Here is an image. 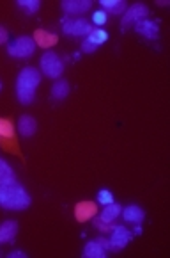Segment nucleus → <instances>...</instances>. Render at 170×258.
<instances>
[{
    "label": "nucleus",
    "mask_w": 170,
    "mask_h": 258,
    "mask_svg": "<svg viewBox=\"0 0 170 258\" xmlns=\"http://www.w3.org/2000/svg\"><path fill=\"white\" fill-rule=\"evenodd\" d=\"M32 198L16 178L0 182V207L6 210H27Z\"/></svg>",
    "instance_id": "obj_1"
},
{
    "label": "nucleus",
    "mask_w": 170,
    "mask_h": 258,
    "mask_svg": "<svg viewBox=\"0 0 170 258\" xmlns=\"http://www.w3.org/2000/svg\"><path fill=\"white\" fill-rule=\"evenodd\" d=\"M41 72L34 66H27L18 73L16 79V96L18 102L23 105H31L36 98V91H38L39 84H41Z\"/></svg>",
    "instance_id": "obj_2"
},
{
    "label": "nucleus",
    "mask_w": 170,
    "mask_h": 258,
    "mask_svg": "<svg viewBox=\"0 0 170 258\" xmlns=\"http://www.w3.org/2000/svg\"><path fill=\"white\" fill-rule=\"evenodd\" d=\"M0 148L9 153L22 155L18 145V137H16L15 123L9 118H0Z\"/></svg>",
    "instance_id": "obj_3"
},
{
    "label": "nucleus",
    "mask_w": 170,
    "mask_h": 258,
    "mask_svg": "<svg viewBox=\"0 0 170 258\" xmlns=\"http://www.w3.org/2000/svg\"><path fill=\"white\" fill-rule=\"evenodd\" d=\"M39 64H41V72L50 79L59 80L64 73V61L55 52L43 53L41 59H39Z\"/></svg>",
    "instance_id": "obj_4"
},
{
    "label": "nucleus",
    "mask_w": 170,
    "mask_h": 258,
    "mask_svg": "<svg viewBox=\"0 0 170 258\" xmlns=\"http://www.w3.org/2000/svg\"><path fill=\"white\" fill-rule=\"evenodd\" d=\"M36 52V43L31 36H20L8 46V53L16 59H25Z\"/></svg>",
    "instance_id": "obj_5"
},
{
    "label": "nucleus",
    "mask_w": 170,
    "mask_h": 258,
    "mask_svg": "<svg viewBox=\"0 0 170 258\" xmlns=\"http://www.w3.org/2000/svg\"><path fill=\"white\" fill-rule=\"evenodd\" d=\"M149 16V8L142 2H135L131 4L124 13H122V18H121V27L122 29H128V27L135 25V23L142 22Z\"/></svg>",
    "instance_id": "obj_6"
},
{
    "label": "nucleus",
    "mask_w": 170,
    "mask_h": 258,
    "mask_svg": "<svg viewBox=\"0 0 170 258\" xmlns=\"http://www.w3.org/2000/svg\"><path fill=\"white\" fill-rule=\"evenodd\" d=\"M94 29L92 23L85 18H73L66 20L64 25H62V31L68 36H75V38H87L91 34V31Z\"/></svg>",
    "instance_id": "obj_7"
},
{
    "label": "nucleus",
    "mask_w": 170,
    "mask_h": 258,
    "mask_svg": "<svg viewBox=\"0 0 170 258\" xmlns=\"http://www.w3.org/2000/svg\"><path fill=\"white\" fill-rule=\"evenodd\" d=\"M99 205L96 202H91V200H83V202H78L73 209V214H75V219L78 223H87L91 221L94 216H98Z\"/></svg>",
    "instance_id": "obj_8"
},
{
    "label": "nucleus",
    "mask_w": 170,
    "mask_h": 258,
    "mask_svg": "<svg viewBox=\"0 0 170 258\" xmlns=\"http://www.w3.org/2000/svg\"><path fill=\"white\" fill-rule=\"evenodd\" d=\"M112 237H110V244H112V251H121L129 244L133 239V232H129L128 228L121 226V224H113Z\"/></svg>",
    "instance_id": "obj_9"
},
{
    "label": "nucleus",
    "mask_w": 170,
    "mask_h": 258,
    "mask_svg": "<svg viewBox=\"0 0 170 258\" xmlns=\"http://www.w3.org/2000/svg\"><path fill=\"white\" fill-rule=\"evenodd\" d=\"M61 8L66 15L80 16V15H85L92 8V2L91 0H62Z\"/></svg>",
    "instance_id": "obj_10"
},
{
    "label": "nucleus",
    "mask_w": 170,
    "mask_h": 258,
    "mask_svg": "<svg viewBox=\"0 0 170 258\" xmlns=\"http://www.w3.org/2000/svg\"><path fill=\"white\" fill-rule=\"evenodd\" d=\"M135 31L138 32L140 36H144L145 39H151V41L159 38V25L154 20L145 18V20H142V22L135 23Z\"/></svg>",
    "instance_id": "obj_11"
},
{
    "label": "nucleus",
    "mask_w": 170,
    "mask_h": 258,
    "mask_svg": "<svg viewBox=\"0 0 170 258\" xmlns=\"http://www.w3.org/2000/svg\"><path fill=\"white\" fill-rule=\"evenodd\" d=\"M18 237V223L16 221H4L0 224V244H13Z\"/></svg>",
    "instance_id": "obj_12"
},
{
    "label": "nucleus",
    "mask_w": 170,
    "mask_h": 258,
    "mask_svg": "<svg viewBox=\"0 0 170 258\" xmlns=\"http://www.w3.org/2000/svg\"><path fill=\"white\" fill-rule=\"evenodd\" d=\"M32 39H34L36 46H41V48H52V46L57 45V41H59L57 34H53V32H50V31H45V29H38V31L34 32V36H32Z\"/></svg>",
    "instance_id": "obj_13"
},
{
    "label": "nucleus",
    "mask_w": 170,
    "mask_h": 258,
    "mask_svg": "<svg viewBox=\"0 0 170 258\" xmlns=\"http://www.w3.org/2000/svg\"><path fill=\"white\" fill-rule=\"evenodd\" d=\"M16 128H18V132L22 134L23 137H32L36 134V130H38V121H36L32 116H29V114H22Z\"/></svg>",
    "instance_id": "obj_14"
},
{
    "label": "nucleus",
    "mask_w": 170,
    "mask_h": 258,
    "mask_svg": "<svg viewBox=\"0 0 170 258\" xmlns=\"http://www.w3.org/2000/svg\"><path fill=\"white\" fill-rule=\"evenodd\" d=\"M121 216L124 217L126 223H131V224H140L145 219L144 209H140L138 205H128L126 209H122Z\"/></svg>",
    "instance_id": "obj_15"
},
{
    "label": "nucleus",
    "mask_w": 170,
    "mask_h": 258,
    "mask_svg": "<svg viewBox=\"0 0 170 258\" xmlns=\"http://www.w3.org/2000/svg\"><path fill=\"white\" fill-rule=\"evenodd\" d=\"M69 91H71V88H69V82L68 80H55V84L52 86V91H50V95H52L53 100H66L69 96Z\"/></svg>",
    "instance_id": "obj_16"
},
{
    "label": "nucleus",
    "mask_w": 170,
    "mask_h": 258,
    "mask_svg": "<svg viewBox=\"0 0 170 258\" xmlns=\"http://www.w3.org/2000/svg\"><path fill=\"white\" fill-rule=\"evenodd\" d=\"M103 11L113 13V15H122V13L128 9V4L124 0H99Z\"/></svg>",
    "instance_id": "obj_17"
},
{
    "label": "nucleus",
    "mask_w": 170,
    "mask_h": 258,
    "mask_svg": "<svg viewBox=\"0 0 170 258\" xmlns=\"http://www.w3.org/2000/svg\"><path fill=\"white\" fill-rule=\"evenodd\" d=\"M121 212H122V207L119 205V203H110V205H105L103 207V210H101V219L103 221H106V223H113V221L117 219L119 216H121Z\"/></svg>",
    "instance_id": "obj_18"
},
{
    "label": "nucleus",
    "mask_w": 170,
    "mask_h": 258,
    "mask_svg": "<svg viewBox=\"0 0 170 258\" xmlns=\"http://www.w3.org/2000/svg\"><path fill=\"white\" fill-rule=\"evenodd\" d=\"M105 254H106V251L103 249L96 240H91V242H87L85 247H83V256H87V258H105Z\"/></svg>",
    "instance_id": "obj_19"
},
{
    "label": "nucleus",
    "mask_w": 170,
    "mask_h": 258,
    "mask_svg": "<svg viewBox=\"0 0 170 258\" xmlns=\"http://www.w3.org/2000/svg\"><path fill=\"white\" fill-rule=\"evenodd\" d=\"M87 39L94 43L96 46H101L103 43L108 41V32H106L103 27H94V29L91 31V34L87 36Z\"/></svg>",
    "instance_id": "obj_20"
},
{
    "label": "nucleus",
    "mask_w": 170,
    "mask_h": 258,
    "mask_svg": "<svg viewBox=\"0 0 170 258\" xmlns=\"http://www.w3.org/2000/svg\"><path fill=\"white\" fill-rule=\"evenodd\" d=\"M13 178H16L13 167L9 166L4 159H0V182H8V180H13Z\"/></svg>",
    "instance_id": "obj_21"
},
{
    "label": "nucleus",
    "mask_w": 170,
    "mask_h": 258,
    "mask_svg": "<svg viewBox=\"0 0 170 258\" xmlns=\"http://www.w3.org/2000/svg\"><path fill=\"white\" fill-rule=\"evenodd\" d=\"M18 4V8H22V9H25L27 13H38L39 11V8H41V2L39 0H18L16 2Z\"/></svg>",
    "instance_id": "obj_22"
},
{
    "label": "nucleus",
    "mask_w": 170,
    "mask_h": 258,
    "mask_svg": "<svg viewBox=\"0 0 170 258\" xmlns=\"http://www.w3.org/2000/svg\"><path fill=\"white\" fill-rule=\"evenodd\" d=\"M91 221H92V224H94L96 230L101 233H110L113 230V223H106V221H103L99 216H94Z\"/></svg>",
    "instance_id": "obj_23"
},
{
    "label": "nucleus",
    "mask_w": 170,
    "mask_h": 258,
    "mask_svg": "<svg viewBox=\"0 0 170 258\" xmlns=\"http://www.w3.org/2000/svg\"><path fill=\"white\" fill-rule=\"evenodd\" d=\"M115 200H113V194L110 192L108 189H101V190H98V196H96V203L98 205H110V203H113Z\"/></svg>",
    "instance_id": "obj_24"
},
{
    "label": "nucleus",
    "mask_w": 170,
    "mask_h": 258,
    "mask_svg": "<svg viewBox=\"0 0 170 258\" xmlns=\"http://www.w3.org/2000/svg\"><path fill=\"white\" fill-rule=\"evenodd\" d=\"M106 22H108V13L103 11V9H99V11H94L91 23H94V25H98V27H103Z\"/></svg>",
    "instance_id": "obj_25"
},
{
    "label": "nucleus",
    "mask_w": 170,
    "mask_h": 258,
    "mask_svg": "<svg viewBox=\"0 0 170 258\" xmlns=\"http://www.w3.org/2000/svg\"><path fill=\"white\" fill-rule=\"evenodd\" d=\"M98 48H99V46H96L94 43L89 41L87 38H83V41H82V50H83L85 53H92V52H96Z\"/></svg>",
    "instance_id": "obj_26"
},
{
    "label": "nucleus",
    "mask_w": 170,
    "mask_h": 258,
    "mask_svg": "<svg viewBox=\"0 0 170 258\" xmlns=\"http://www.w3.org/2000/svg\"><path fill=\"white\" fill-rule=\"evenodd\" d=\"M96 242H98L105 251H112V244H110V239H106V237H99Z\"/></svg>",
    "instance_id": "obj_27"
},
{
    "label": "nucleus",
    "mask_w": 170,
    "mask_h": 258,
    "mask_svg": "<svg viewBox=\"0 0 170 258\" xmlns=\"http://www.w3.org/2000/svg\"><path fill=\"white\" fill-rule=\"evenodd\" d=\"M9 41V32L4 25H0V45H6Z\"/></svg>",
    "instance_id": "obj_28"
},
{
    "label": "nucleus",
    "mask_w": 170,
    "mask_h": 258,
    "mask_svg": "<svg viewBox=\"0 0 170 258\" xmlns=\"http://www.w3.org/2000/svg\"><path fill=\"white\" fill-rule=\"evenodd\" d=\"M9 258H27V253H23V251H11Z\"/></svg>",
    "instance_id": "obj_29"
},
{
    "label": "nucleus",
    "mask_w": 170,
    "mask_h": 258,
    "mask_svg": "<svg viewBox=\"0 0 170 258\" xmlns=\"http://www.w3.org/2000/svg\"><path fill=\"white\" fill-rule=\"evenodd\" d=\"M156 6H159V8H166V6H168V0H158Z\"/></svg>",
    "instance_id": "obj_30"
},
{
    "label": "nucleus",
    "mask_w": 170,
    "mask_h": 258,
    "mask_svg": "<svg viewBox=\"0 0 170 258\" xmlns=\"http://www.w3.org/2000/svg\"><path fill=\"white\" fill-rule=\"evenodd\" d=\"M133 230H135V232H133V233H135V235H140V233H142V228H140L138 224H136V226L133 228Z\"/></svg>",
    "instance_id": "obj_31"
},
{
    "label": "nucleus",
    "mask_w": 170,
    "mask_h": 258,
    "mask_svg": "<svg viewBox=\"0 0 170 258\" xmlns=\"http://www.w3.org/2000/svg\"><path fill=\"white\" fill-rule=\"evenodd\" d=\"M0 91H2V82H0Z\"/></svg>",
    "instance_id": "obj_32"
}]
</instances>
